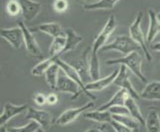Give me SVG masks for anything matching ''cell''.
<instances>
[{
  "label": "cell",
  "mask_w": 160,
  "mask_h": 132,
  "mask_svg": "<svg viewBox=\"0 0 160 132\" xmlns=\"http://www.w3.org/2000/svg\"><path fill=\"white\" fill-rule=\"evenodd\" d=\"M90 75L92 81H98L101 79V71H100V59L98 53L91 52L90 56Z\"/></svg>",
  "instance_id": "obj_27"
},
{
  "label": "cell",
  "mask_w": 160,
  "mask_h": 132,
  "mask_svg": "<svg viewBox=\"0 0 160 132\" xmlns=\"http://www.w3.org/2000/svg\"><path fill=\"white\" fill-rule=\"evenodd\" d=\"M18 26H20V28L23 31L24 45H25L27 52L34 58H39V59L43 58V53L41 51V49L39 45H38L34 35L32 34V31L26 26V23H24V22H19Z\"/></svg>",
  "instance_id": "obj_10"
},
{
  "label": "cell",
  "mask_w": 160,
  "mask_h": 132,
  "mask_svg": "<svg viewBox=\"0 0 160 132\" xmlns=\"http://www.w3.org/2000/svg\"><path fill=\"white\" fill-rule=\"evenodd\" d=\"M59 102V96L57 93H50L47 95V103L50 105H54Z\"/></svg>",
  "instance_id": "obj_36"
},
{
  "label": "cell",
  "mask_w": 160,
  "mask_h": 132,
  "mask_svg": "<svg viewBox=\"0 0 160 132\" xmlns=\"http://www.w3.org/2000/svg\"><path fill=\"white\" fill-rule=\"evenodd\" d=\"M0 132H8V131H7V128L5 127V126H1V128H0Z\"/></svg>",
  "instance_id": "obj_39"
},
{
  "label": "cell",
  "mask_w": 160,
  "mask_h": 132,
  "mask_svg": "<svg viewBox=\"0 0 160 132\" xmlns=\"http://www.w3.org/2000/svg\"><path fill=\"white\" fill-rule=\"evenodd\" d=\"M38 132H46V131H45V130H44L43 128H40L39 130H38Z\"/></svg>",
  "instance_id": "obj_40"
},
{
  "label": "cell",
  "mask_w": 160,
  "mask_h": 132,
  "mask_svg": "<svg viewBox=\"0 0 160 132\" xmlns=\"http://www.w3.org/2000/svg\"><path fill=\"white\" fill-rule=\"evenodd\" d=\"M141 98L150 101H160V81H153L147 82L144 89L139 93Z\"/></svg>",
  "instance_id": "obj_16"
},
{
  "label": "cell",
  "mask_w": 160,
  "mask_h": 132,
  "mask_svg": "<svg viewBox=\"0 0 160 132\" xmlns=\"http://www.w3.org/2000/svg\"><path fill=\"white\" fill-rule=\"evenodd\" d=\"M65 33L66 38H67V43H66V47L63 51V54L75 50L79 46V44L82 42V37L79 35L73 28H67L65 30Z\"/></svg>",
  "instance_id": "obj_21"
},
{
  "label": "cell",
  "mask_w": 160,
  "mask_h": 132,
  "mask_svg": "<svg viewBox=\"0 0 160 132\" xmlns=\"http://www.w3.org/2000/svg\"><path fill=\"white\" fill-rule=\"evenodd\" d=\"M157 19H158V21L160 22V12H159V13L157 14Z\"/></svg>",
  "instance_id": "obj_41"
},
{
  "label": "cell",
  "mask_w": 160,
  "mask_h": 132,
  "mask_svg": "<svg viewBox=\"0 0 160 132\" xmlns=\"http://www.w3.org/2000/svg\"><path fill=\"white\" fill-rule=\"evenodd\" d=\"M27 120H34L40 124L41 128L46 130L50 127L52 123V116L51 114L47 112L46 110H41V109H36L33 107H29L27 109L26 114Z\"/></svg>",
  "instance_id": "obj_13"
},
{
  "label": "cell",
  "mask_w": 160,
  "mask_h": 132,
  "mask_svg": "<svg viewBox=\"0 0 160 132\" xmlns=\"http://www.w3.org/2000/svg\"><path fill=\"white\" fill-rule=\"evenodd\" d=\"M142 18H143V13L139 12L137 14L136 18L134 19V21L132 22L131 25L129 26V36L132 38L135 43H137L139 45L140 49H142L143 53L145 55V58L148 62L152 61V56L151 54L148 51V48L146 46V38L143 34V32L141 30V22H142Z\"/></svg>",
  "instance_id": "obj_3"
},
{
  "label": "cell",
  "mask_w": 160,
  "mask_h": 132,
  "mask_svg": "<svg viewBox=\"0 0 160 132\" xmlns=\"http://www.w3.org/2000/svg\"><path fill=\"white\" fill-rule=\"evenodd\" d=\"M106 64L108 66L123 65L130 71H132V73H133L142 82L147 84V79L145 78V76L142 73V58L137 51L132 52L128 55H126V56H123L118 59L108 60Z\"/></svg>",
  "instance_id": "obj_1"
},
{
  "label": "cell",
  "mask_w": 160,
  "mask_h": 132,
  "mask_svg": "<svg viewBox=\"0 0 160 132\" xmlns=\"http://www.w3.org/2000/svg\"><path fill=\"white\" fill-rule=\"evenodd\" d=\"M66 43H67V38L66 36H59L54 38L50 48H49V53H50V57L52 58H60L61 55L63 54V51L66 47Z\"/></svg>",
  "instance_id": "obj_25"
},
{
  "label": "cell",
  "mask_w": 160,
  "mask_h": 132,
  "mask_svg": "<svg viewBox=\"0 0 160 132\" xmlns=\"http://www.w3.org/2000/svg\"><path fill=\"white\" fill-rule=\"evenodd\" d=\"M56 90L59 92L70 93V95H72V100H76L81 93H82L80 86L75 81L66 76L62 70L60 71Z\"/></svg>",
  "instance_id": "obj_7"
},
{
  "label": "cell",
  "mask_w": 160,
  "mask_h": 132,
  "mask_svg": "<svg viewBox=\"0 0 160 132\" xmlns=\"http://www.w3.org/2000/svg\"><path fill=\"white\" fill-rule=\"evenodd\" d=\"M119 0H98L96 2L87 3L82 5V9L86 11H95V10H110L113 9L114 6Z\"/></svg>",
  "instance_id": "obj_23"
},
{
  "label": "cell",
  "mask_w": 160,
  "mask_h": 132,
  "mask_svg": "<svg viewBox=\"0 0 160 132\" xmlns=\"http://www.w3.org/2000/svg\"><path fill=\"white\" fill-rule=\"evenodd\" d=\"M21 5L22 16L25 23H30L37 18L42 10V3L33 0H18Z\"/></svg>",
  "instance_id": "obj_12"
},
{
  "label": "cell",
  "mask_w": 160,
  "mask_h": 132,
  "mask_svg": "<svg viewBox=\"0 0 160 132\" xmlns=\"http://www.w3.org/2000/svg\"><path fill=\"white\" fill-rule=\"evenodd\" d=\"M68 6H69L68 0H55L53 3V8L58 13H64L68 9Z\"/></svg>",
  "instance_id": "obj_32"
},
{
  "label": "cell",
  "mask_w": 160,
  "mask_h": 132,
  "mask_svg": "<svg viewBox=\"0 0 160 132\" xmlns=\"http://www.w3.org/2000/svg\"><path fill=\"white\" fill-rule=\"evenodd\" d=\"M55 61H56V59L52 58V57L43 60V61H41L39 64H37L35 67L32 68V70H31L32 76H41L43 75H45L46 71H48V69L50 68L53 64H55Z\"/></svg>",
  "instance_id": "obj_29"
},
{
  "label": "cell",
  "mask_w": 160,
  "mask_h": 132,
  "mask_svg": "<svg viewBox=\"0 0 160 132\" xmlns=\"http://www.w3.org/2000/svg\"><path fill=\"white\" fill-rule=\"evenodd\" d=\"M6 12L9 16H18L19 14H22L21 5L18 0H9L7 2L6 6Z\"/></svg>",
  "instance_id": "obj_31"
},
{
  "label": "cell",
  "mask_w": 160,
  "mask_h": 132,
  "mask_svg": "<svg viewBox=\"0 0 160 132\" xmlns=\"http://www.w3.org/2000/svg\"><path fill=\"white\" fill-rule=\"evenodd\" d=\"M33 100L35 101V103L39 106H43L47 103V95H45L44 93L37 92L33 95Z\"/></svg>",
  "instance_id": "obj_34"
},
{
  "label": "cell",
  "mask_w": 160,
  "mask_h": 132,
  "mask_svg": "<svg viewBox=\"0 0 160 132\" xmlns=\"http://www.w3.org/2000/svg\"><path fill=\"white\" fill-rule=\"evenodd\" d=\"M41 128L40 124L34 121V120H30L26 125L20 126V127H8V132H38Z\"/></svg>",
  "instance_id": "obj_30"
},
{
  "label": "cell",
  "mask_w": 160,
  "mask_h": 132,
  "mask_svg": "<svg viewBox=\"0 0 160 132\" xmlns=\"http://www.w3.org/2000/svg\"><path fill=\"white\" fill-rule=\"evenodd\" d=\"M110 125H112V127L113 128L115 132H133V130H131L130 128L126 127V126L122 125L121 123L115 121V120H112V121L110 122Z\"/></svg>",
  "instance_id": "obj_35"
},
{
  "label": "cell",
  "mask_w": 160,
  "mask_h": 132,
  "mask_svg": "<svg viewBox=\"0 0 160 132\" xmlns=\"http://www.w3.org/2000/svg\"><path fill=\"white\" fill-rule=\"evenodd\" d=\"M60 71H61L60 67L55 63L48 69V71L45 74V79H46L48 86H50L52 90H56V87H57V82H58V79H59Z\"/></svg>",
  "instance_id": "obj_26"
},
{
  "label": "cell",
  "mask_w": 160,
  "mask_h": 132,
  "mask_svg": "<svg viewBox=\"0 0 160 132\" xmlns=\"http://www.w3.org/2000/svg\"><path fill=\"white\" fill-rule=\"evenodd\" d=\"M28 105L27 104H20V105H16L11 102L5 103L3 107V111L0 115V125L5 126L9 120H11L13 117L17 116V115L24 112L26 109H28Z\"/></svg>",
  "instance_id": "obj_14"
},
{
  "label": "cell",
  "mask_w": 160,
  "mask_h": 132,
  "mask_svg": "<svg viewBox=\"0 0 160 132\" xmlns=\"http://www.w3.org/2000/svg\"><path fill=\"white\" fill-rule=\"evenodd\" d=\"M55 63H56L60 69L62 70L65 75L69 76L70 79H72L73 81H75L77 84H78L81 87V90H82V93H85V95L88 96V97H90L92 100H96V96L92 95V93H91V91H89L87 89H86V85L84 84V81H82V78H81V76L79 75L78 73V71H77L73 66H72L70 63H67V62H65L63 61L61 58H57L56 59V61H55Z\"/></svg>",
  "instance_id": "obj_5"
},
{
  "label": "cell",
  "mask_w": 160,
  "mask_h": 132,
  "mask_svg": "<svg viewBox=\"0 0 160 132\" xmlns=\"http://www.w3.org/2000/svg\"><path fill=\"white\" fill-rule=\"evenodd\" d=\"M118 27V22L117 19L113 15H110L109 18L108 19L106 25L103 26L102 30L101 33L97 36L92 46V52L93 53H98V51H101V49L107 45V42L108 40V38L112 36V34L114 32V30L117 29Z\"/></svg>",
  "instance_id": "obj_4"
},
{
  "label": "cell",
  "mask_w": 160,
  "mask_h": 132,
  "mask_svg": "<svg viewBox=\"0 0 160 132\" xmlns=\"http://www.w3.org/2000/svg\"><path fill=\"white\" fill-rule=\"evenodd\" d=\"M86 119H90L92 120V121H96L98 123H108L110 124V122L112 121V114L110 113L109 110H92V111H87L82 114Z\"/></svg>",
  "instance_id": "obj_19"
},
{
  "label": "cell",
  "mask_w": 160,
  "mask_h": 132,
  "mask_svg": "<svg viewBox=\"0 0 160 132\" xmlns=\"http://www.w3.org/2000/svg\"><path fill=\"white\" fill-rule=\"evenodd\" d=\"M85 132H106V131H103L101 128H91V129L86 130Z\"/></svg>",
  "instance_id": "obj_38"
},
{
  "label": "cell",
  "mask_w": 160,
  "mask_h": 132,
  "mask_svg": "<svg viewBox=\"0 0 160 132\" xmlns=\"http://www.w3.org/2000/svg\"><path fill=\"white\" fill-rule=\"evenodd\" d=\"M31 31L45 33V34L53 38H56L59 36H66V33L63 30V28L61 27L60 24L56 23V22H49V23L40 24L38 26H35L34 28H32Z\"/></svg>",
  "instance_id": "obj_17"
},
{
  "label": "cell",
  "mask_w": 160,
  "mask_h": 132,
  "mask_svg": "<svg viewBox=\"0 0 160 132\" xmlns=\"http://www.w3.org/2000/svg\"><path fill=\"white\" fill-rule=\"evenodd\" d=\"M148 16H149V26H148L146 41L148 43H152L160 32V22L157 19V14L151 9L148 10Z\"/></svg>",
  "instance_id": "obj_20"
},
{
  "label": "cell",
  "mask_w": 160,
  "mask_h": 132,
  "mask_svg": "<svg viewBox=\"0 0 160 132\" xmlns=\"http://www.w3.org/2000/svg\"><path fill=\"white\" fill-rule=\"evenodd\" d=\"M113 85L118 86L119 89L125 90L126 91L129 93V96H131L132 98H134L135 100H139V98H140L139 93H137V91L135 90V89L133 87V86H132V84H131V81L129 79L128 69L126 68L125 66L120 65L118 75L117 76V79H115Z\"/></svg>",
  "instance_id": "obj_9"
},
{
  "label": "cell",
  "mask_w": 160,
  "mask_h": 132,
  "mask_svg": "<svg viewBox=\"0 0 160 132\" xmlns=\"http://www.w3.org/2000/svg\"><path fill=\"white\" fill-rule=\"evenodd\" d=\"M108 110L110 111L112 115H129V111L125 105H117L110 107Z\"/></svg>",
  "instance_id": "obj_33"
},
{
  "label": "cell",
  "mask_w": 160,
  "mask_h": 132,
  "mask_svg": "<svg viewBox=\"0 0 160 132\" xmlns=\"http://www.w3.org/2000/svg\"><path fill=\"white\" fill-rule=\"evenodd\" d=\"M144 127L147 132H160V114L155 108H151L148 111Z\"/></svg>",
  "instance_id": "obj_22"
},
{
  "label": "cell",
  "mask_w": 160,
  "mask_h": 132,
  "mask_svg": "<svg viewBox=\"0 0 160 132\" xmlns=\"http://www.w3.org/2000/svg\"><path fill=\"white\" fill-rule=\"evenodd\" d=\"M118 71H119V68L118 70L113 71L112 74L106 76V78H102L98 81L89 82V84L86 85V89L89 91H100V90L107 89L108 86H109L110 85L114 82L115 79H117V76L118 75Z\"/></svg>",
  "instance_id": "obj_15"
},
{
  "label": "cell",
  "mask_w": 160,
  "mask_h": 132,
  "mask_svg": "<svg viewBox=\"0 0 160 132\" xmlns=\"http://www.w3.org/2000/svg\"><path fill=\"white\" fill-rule=\"evenodd\" d=\"M124 105L128 107V111H129V115L131 117H133L135 120H137V121L140 123V125L145 126V118L143 117L142 112L140 110L139 106L137 105L136 100H134V98H132L131 96H128V98L125 101Z\"/></svg>",
  "instance_id": "obj_24"
},
{
  "label": "cell",
  "mask_w": 160,
  "mask_h": 132,
  "mask_svg": "<svg viewBox=\"0 0 160 132\" xmlns=\"http://www.w3.org/2000/svg\"><path fill=\"white\" fill-rule=\"evenodd\" d=\"M0 36L16 50H19L24 43V34L20 26L12 27V28H3L0 32Z\"/></svg>",
  "instance_id": "obj_11"
},
{
  "label": "cell",
  "mask_w": 160,
  "mask_h": 132,
  "mask_svg": "<svg viewBox=\"0 0 160 132\" xmlns=\"http://www.w3.org/2000/svg\"><path fill=\"white\" fill-rule=\"evenodd\" d=\"M93 105H95V102L91 100L88 103L84 104L82 106L67 109V110H65L61 115H59V117L56 118L55 123H56L57 125H60V126L68 125L72 122H74L81 114H84L85 111L89 110V109L92 108Z\"/></svg>",
  "instance_id": "obj_6"
},
{
  "label": "cell",
  "mask_w": 160,
  "mask_h": 132,
  "mask_svg": "<svg viewBox=\"0 0 160 132\" xmlns=\"http://www.w3.org/2000/svg\"><path fill=\"white\" fill-rule=\"evenodd\" d=\"M128 96H129V93L128 91L123 89H119L108 102L102 104V105L100 106L98 109H100V110H108V109H109L112 106L124 105L125 101L128 98Z\"/></svg>",
  "instance_id": "obj_18"
},
{
  "label": "cell",
  "mask_w": 160,
  "mask_h": 132,
  "mask_svg": "<svg viewBox=\"0 0 160 132\" xmlns=\"http://www.w3.org/2000/svg\"><path fill=\"white\" fill-rule=\"evenodd\" d=\"M92 49L90 50V48L86 49L82 53V55L80 57V59L73 61V63H70L73 67L78 71L79 75L81 76L82 81H84V84L87 85L89 82L92 81V78L90 75V57Z\"/></svg>",
  "instance_id": "obj_8"
},
{
  "label": "cell",
  "mask_w": 160,
  "mask_h": 132,
  "mask_svg": "<svg viewBox=\"0 0 160 132\" xmlns=\"http://www.w3.org/2000/svg\"><path fill=\"white\" fill-rule=\"evenodd\" d=\"M112 119L133 130V132H137L139 130L140 123L133 117H131L130 115H112Z\"/></svg>",
  "instance_id": "obj_28"
},
{
  "label": "cell",
  "mask_w": 160,
  "mask_h": 132,
  "mask_svg": "<svg viewBox=\"0 0 160 132\" xmlns=\"http://www.w3.org/2000/svg\"><path fill=\"white\" fill-rule=\"evenodd\" d=\"M151 48H152V50H154V51L160 52V42H158V43H155V44H153V45L151 46Z\"/></svg>",
  "instance_id": "obj_37"
},
{
  "label": "cell",
  "mask_w": 160,
  "mask_h": 132,
  "mask_svg": "<svg viewBox=\"0 0 160 132\" xmlns=\"http://www.w3.org/2000/svg\"><path fill=\"white\" fill-rule=\"evenodd\" d=\"M139 45L135 43L130 36H118L115 39L109 44L103 46L101 51H118L124 56L132 52L138 51Z\"/></svg>",
  "instance_id": "obj_2"
}]
</instances>
